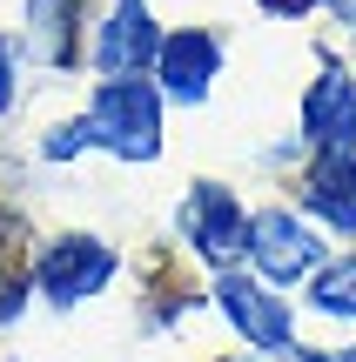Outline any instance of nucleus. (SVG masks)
Wrapping results in <instances>:
<instances>
[{
    "label": "nucleus",
    "mask_w": 356,
    "mask_h": 362,
    "mask_svg": "<svg viewBox=\"0 0 356 362\" xmlns=\"http://www.w3.org/2000/svg\"><path fill=\"white\" fill-rule=\"evenodd\" d=\"M296 208L330 235H356V155H316L296 175Z\"/></svg>",
    "instance_id": "1a4fd4ad"
},
{
    "label": "nucleus",
    "mask_w": 356,
    "mask_h": 362,
    "mask_svg": "<svg viewBox=\"0 0 356 362\" xmlns=\"http://www.w3.org/2000/svg\"><path fill=\"white\" fill-rule=\"evenodd\" d=\"M303 134L316 155H356V74L343 61H323V74L303 88Z\"/></svg>",
    "instance_id": "0eeeda50"
},
{
    "label": "nucleus",
    "mask_w": 356,
    "mask_h": 362,
    "mask_svg": "<svg viewBox=\"0 0 356 362\" xmlns=\"http://www.w3.org/2000/svg\"><path fill=\"white\" fill-rule=\"evenodd\" d=\"M13 94H21V81H13V47L0 40V115L13 107Z\"/></svg>",
    "instance_id": "9b49d317"
},
{
    "label": "nucleus",
    "mask_w": 356,
    "mask_h": 362,
    "mask_svg": "<svg viewBox=\"0 0 356 362\" xmlns=\"http://www.w3.org/2000/svg\"><path fill=\"white\" fill-rule=\"evenodd\" d=\"M115 269H121V255L101 242V235L67 228V235H54V242L34 255V296L54 302V309H74V302L101 296V288L115 282Z\"/></svg>",
    "instance_id": "20e7f679"
},
{
    "label": "nucleus",
    "mask_w": 356,
    "mask_h": 362,
    "mask_svg": "<svg viewBox=\"0 0 356 362\" xmlns=\"http://www.w3.org/2000/svg\"><path fill=\"white\" fill-rule=\"evenodd\" d=\"M148 74H155L161 101L202 107L215 94V74H222V34L215 27H175V34H161V54H155Z\"/></svg>",
    "instance_id": "423d86ee"
},
{
    "label": "nucleus",
    "mask_w": 356,
    "mask_h": 362,
    "mask_svg": "<svg viewBox=\"0 0 356 362\" xmlns=\"http://www.w3.org/2000/svg\"><path fill=\"white\" fill-rule=\"evenodd\" d=\"M215 309L229 315V329H236L255 356H289L296 349V309L263 282V275L222 269L215 275Z\"/></svg>",
    "instance_id": "39448f33"
},
{
    "label": "nucleus",
    "mask_w": 356,
    "mask_h": 362,
    "mask_svg": "<svg viewBox=\"0 0 356 362\" xmlns=\"http://www.w3.org/2000/svg\"><path fill=\"white\" fill-rule=\"evenodd\" d=\"M222 362H236V356H222Z\"/></svg>",
    "instance_id": "2eb2a0df"
},
{
    "label": "nucleus",
    "mask_w": 356,
    "mask_h": 362,
    "mask_svg": "<svg viewBox=\"0 0 356 362\" xmlns=\"http://www.w3.org/2000/svg\"><path fill=\"white\" fill-rule=\"evenodd\" d=\"M175 235H182V248L195 262H209L215 275L249 262V208H242L236 188H222V181H195V188L182 194Z\"/></svg>",
    "instance_id": "7ed1b4c3"
},
{
    "label": "nucleus",
    "mask_w": 356,
    "mask_h": 362,
    "mask_svg": "<svg viewBox=\"0 0 356 362\" xmlns=\"http://www.w3.org/2000/svg\"><path fill=\"white\" fill-rule=\"evenodd\" d=\"M323 7H330V13H336L343 27H356V0H323Z\"/></svg>",
    "instance_id": "4468645a"
},
{
    "label": "nucleus",
    "mask_w": 356,
    "mask_h": 362,
    "mask_svg": "<svg viewBox=\"0 0 356 362\" xmlns=\"http://www.w3.org/2000/svg\"><path fill=\"white\" fill-rule=\"evenodd\" d=\"M269 13H309V7H323V0H263Z\"/></svg>",
    "instance_id": "ddd939ff"
},
{
    "label": "nucleus",
    "mask_w": 356,
    "mask_h": 362,
    "mask_svg": "<svg viewBox=\"0 0 356 362\" xmlns=\"http://www.w3.org/2000/svg\"><path fill=\"white\" fill-rule=\"evenodd\" d=\"M282 362H356V342L350 349H289Z\"/></svg>",
    "instance_id": "f8f14e48"
},
{
    "label": "nucleus",
    "mask_w": 356,
    "mask_h": 362,
    "mask_svg": "<svg viewBox=\"0 0 356 362\" xmlns=\"http://www.w3.org/2000/svg\"><path fill=\"white\" fill-rule=\"evenodd\" d=\"M155 54H161V21L148 13V0H115V13L101 21V40H94V67H101V81L148 74Z\"/></svg>",
    "instance_id": "6e6552de"
},
{
    "label": "nucleus",
    "mask_w": 356,
    "mask_h": 362,
    "mask_svg": "<svg viewBox=\"0 0 356 362\" xmlns=\"http://www.w3.org/2000/svg\"><path fill=\"white\" fill-rule=\"evenodd\" d=\"M81 121H88V148L128 161V168H142V161L161 155V88L148 74L94 81L88 115H81Z\"/></svg>",
    "instance_id": "f257e3e1"
},
{
    "label": "nucleus",
    "mask_w": 356,
    "mask_h": 362,
    "mask_svg": "<svg viewBox=\"0 0 356 362\" xmlns=\"http://www.w3.org/2000/svg\"><path fill=\"white\" fill-rule=\"evenodd\" d=\"M309 309L330 322H356V255H330L309 275Z\"/></svg>",
    "instance_id": "9d476101"
},
{
    "label": "nucleus",
    "mask_w": 356,
    "mask_h": 362,
    "mask_svg": "<svg viewBox=\"0 0 356 362\" xmlns=\"http://www.w3.org/2000/svg\"><path fill=\"white\" fill-rule=\"evenodd\" d=\"M323 262H330V235L309 228L303 208L269 202V208H255V215H249V275H263L269 288L309 282Z\"/></svg>",
    "instance_id": "f03ea898"
}]
</instances>
